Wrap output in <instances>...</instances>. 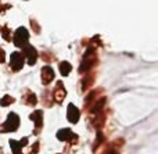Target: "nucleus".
<instances>
[{"label": "nucleus", "mask_w": 158, "mask_h": 154, "mask_svg": "<svg viewBox=\"0 0 158 154\" xmlns=\"http://www.w3.org/2000/svg\"><path fill=\"white\" fill-rule=\"evenodd\" d=\"M18 125H19L18 115L11 113L10 115H8V119L6 121L4 127H3V132H14V131L18 128Z\"/></svg>", "instance_id": "1"}, {"label": "nucleus", "mask_w": 158, "mask_h": 154, "mask_svg": "<svg viewBox=\"0 0 158 154\" xmlns=\"http://www.w3.org/2000/svg\"><path fill=\"white\" fill-rule=\"evenodd\" d=\"M28 38H29V35H28L27 29H25V28H19V29L15 32V36H14L15 46H25Z\"/></svg>", "instance_id": "2"}, {"label": "nucleus", "mask_w": 158, "mask_h": 154, "mask_svg": "<svg viewBox=\"0 0 158 154\" xmlns=\"http://www.w3.org/2000/svg\"><path fill=\"white\" fill-rule=\"evenodd\" d=\"M10 58H11V67H13V69L18 71V69L22 68V64H24V54L22 53H13Z\"/></svg>", "instance_id": "3"}, {"label": "nucleus", "mask_w": 158, "mask_h": 154, "mask_svg": "<svg viewBox=\"0 0 158 154\" xmlns=\"http://www.w3.org/2000/svg\"><path fill=\"white\" fill-rule=\"evenodd\" d=\"M53 78H54V71L52 69V67H49V65L43 67V69H42V81H43L44 85L52 82Z\"/></svg>", "instance_id": "4"}, {"label": "nucleus", "mask_w": 158, "mask_h": 154, "mask_svg": "<svg viewBox=\"0 0 158 154\" xmlns=\"http://www.w3.org/2000/svg\"><path fill=\"white\" fill-rule=\"evenodd\" d=\"M22 54L28 57V63H29L31 65H33V64H35L36 57H38V53H36V50L33 49L32 46H25L24 47V53H22Z\"/></svg>", "instance_id": "5"}, {"label": "nucleus", "mask_w": 158, "mask_h": 154, "mask_svg": "<svg viewBox=\"0 0 158 154\" xmlns=\"http://www.w3.org/2000/svg\"><path fill=\"white\" fill-rule=\"evenodd\" d=\"M67 115H68V119L72 122V124H77L78 119H79V115H81V113H79V110L75 107L74 104H69L68 106V113H67Z\"/></svg>", "instance_id": "6"}, {"label": "nucleus", "mask_w": 158, "mask_h": 154, "mask_svg": "<svg viewBox=\"0 0 158 154\" xmlns=\"http://www.w3.org/2000/svg\"><path fill=\"white\" fill-rule=\"evenodd\" d=\"M64 96H65V89L63 88V83L58 82L57 89H56V100H57V102H61V100L64 99Z\"/></svg>", "instance_id": "7"}, {"label": "nucleus", "mask_w": 158, "mask_h": 154, "mask_svg": "<svg viewBox=\"0 0 158 154\" xmlns=\"http://www.w3.org/2000/svg\"><path fill=\"white\" fill-rule=\"evenodd\" d=\"M72 136V132L69 129H61L60 132L57 133V138L60 139V140H63V142H65V140H68L69 138Z\"/></svg>", "instance_id": "8"}, {"label": "nucleus", "mask_w": 158, "mask_h": 154, "mask_svg": "<svg viewBox=\"0 0 158 154\" xmlns=\"http://www.w3.org/2000/svg\"><path fill=\"white\" fill-rule=\"evenodd\" d=\"M69 71H71V64L67 63V61H64V63L60 64V72L65 77V75L69 74Z\"/></svg>", "instance_id": "9"}, {"label": "nucleus", "mask_w": 158, "mask_h": 154, "mask_svg": "<svg viewBox=\"0 0 158 154\" xmlns=\"http://www.w3.org/2000/svg\"><path fill=\"white\" fill-rule=\"evenodd\" d=\"M31 118L33 119V122H35L38 127H40L42 125V111H35V113L31 115Z\"/></svg>", "instance_id": "10"}, {"label": "nucleus", "mask_w": 158, "mask_h": 154, "mask_svg": "<svg viewBox=\"0 0 158 154\" xmlns=\"http://www.w3.org/2000/svg\"><path fill=\"white\" fill-rule=\"evenodd\" d=\"M104 104H106V99H101L100 102H98L97 104H96L94 107H93V113H98V111L101 110V107H103Z\"/></svg>", "instance_id": "11"}, {"label": "nucleus", "mask_w": 158, "mask_h": 154, "mask_svg": "<svg viewBox=\"0 0 158 154\" xmlns=\"http://www.w3.org/2000/svg\"><path fill=\"white\" fill-rule=\"evenodd\" d=\"M6 97H7V99H3L2 102H0V104H2V106H7V104H10V103L14 102V99H10L8 96H6Z\"/></svg>", "instance_id": "12"}]
</instances>
